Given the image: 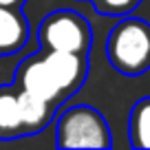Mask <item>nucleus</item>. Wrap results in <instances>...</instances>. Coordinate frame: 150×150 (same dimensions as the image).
<instances>
[{
    "label": "nucleus",
    "instance_id": "obj_4",
    "mask_svg": "<svg viewBox=\"0 0 150 150\" xmlns=\"http://www.w3.org/2000/svg\"><path fill=\"white\" fill-rule=\"evenodd\" d=\"M38 55L42 60L49 80L55 86L62 104L69 97H73L84 86L86 77H88V55L64 53V51H47V49H42Z\"/></svg>",
    "mask_w": 150,
    "mask_h": 150
},
{
    "label": "nucleus",
    "instance_id": "obj_3",
    "mask_svg": "<svg viewBox=\"0 0 150 150\" xmlns=\"http://www.w3.org/2000/svg\"><path fill=\"white\" fill-rule=\"evenodd\" d=\"M38 40H40V47L47 51L88 55L91 44H93V29L82 13L60 9L49 13L40 22Z\"/></svg>",
    "mask_w": 150,
    "mask_h": 150
},
{
    "label": "nucleus",
    "instance_id": "obj_10",
    "mask_svg": "<svg viewBox=\"0 0 150 150\" xmlns=\"http://www.w3.org/2000/svg\"><path fill=\"white\" fill-rule=\"evenodd\" d=\"M27 0H0V7H22Z\"/></svg>",
    "mask_w": 150,
    "mask_h": 150
},
{
    "label": "nucleus",
    "instance_id": "obj_6",
    "mask_svg": "<svg viewBox=\"0 0 150 150\" xmlns=\"http://www.w3.org/2000/svg\"><path fill=\"white\" fill-rule=\"evenodd\" d=\"M18 108H20V117H22L27 135L42 132L53 122L55 110H57V106L53 102H49L44 97H38L33 93H27L22 88H18Z\"/></svg>",
    "mask_w": 150,
    "mask_h": 150
},
{
    "label": "nucleus",
    "instance_id": "obj_7",
    "mask_svg": "<svg viewBox=\"0 0 150 150\" xmlns=\"http://www.w3.org/2000/svg\"><path fill=\"white\" fill-rule=\"evenodd\" d=\"M27 137L18 108V91L11 86H0V139L11 141Z\"/></svg>",
    "mask_w": 150,
    "mask_h": 150
},
{
    "label": "nucleus",
    "instance_id": "obj_1",
    "mask_svg": "<svg viewBox=\"0 0 150 150\" xmlns=\"http://www.w3.org/2000/svg\"><path fill=\"white\" fill-rule=\"evenodd\" d=\"M106 55L115 71L135 77L150 69V24L141 18L124 16L110 29Z\"/></svg>",
    "mask_w": 150,
    "mask_h": 150
},
{
    "label": "nucleus",
    "instance_id": "obj_9",
    "mask_svg": "<svg viewBox=\"0 0 150 150\" xmlns=\"http://www.w3.org/2000/svg\"><path fill=\"white\" fill-rule=\"evenodd\" d=\"M97 13L104 16H128L141 0H91Z\"/></svg>",
    "mask_w": 150,
    "mask_h": 150
},
{
    "label": "nucleus",
    "instance_id": "obj_5",
    "mask_svg": "<svg viewBox=\"0 0 150 150\" xmlns=\"http://www.w3.org/2000/svg\"><path fill=\"white\" fill-rule=\"evenodd\" d=\"M29 42V20L20 7H0V55L18 53Z\"/></svg>",
    "mask_w": 150,
    "mask_h": 150
},
{
    "label": "nucleus",
    "instance_id": "obj_8",
    "mask_svg": "<svg viewBox=\"0 0 150 150\" xmlns=\"http://www.w3.org/2000/svg\"><path fill=\"white\" fill-rule=\"evenodd\" d=\"M128 139L132 148H150V95L132 106L128 119Z\"/></svg>",
    "mask_w": 150,
    "mask_h": 150
},
{
    "label": "nucleus",
    "instance_id": "obj_2",
    "mask_svg": "<svg viewBox=\"0 0 150 150\" xmlns=\"http://www.w3.org/2000/svg\"><path fill=\"white\" fill-rule=\"evenodd\" d=\"M57 148H110V128L93 106H73L57 117Z\"/></svg>",
    "mask_w": 150,
    "mask_h": 150
}]
</instances>
